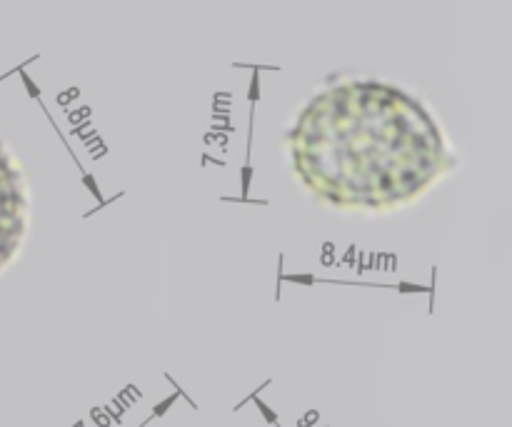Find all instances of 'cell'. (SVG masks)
I'll use <instances>...</instances> for the list:
<instances>
[{"instance_id": "cell-1", "label": "cell", "mask_w": 512, "mask_h": 427, "mask_svg": "<svg viewBox=\"0 0 512 427\" xmlns=\"http://www.w3.org/2000/svg\"><path fill=\"white\" fill-rule=\"evenodd\" d=\"M288 155L310 198L353 215L408 208L458 165L443 125L415 95L368 78L315 93L290 130Z\"/></svg>"}, {"instance_id": "cell-2", "label": "cell", "mask_w": 512, "mask_h": 427, "mask_svg": "<svg viewBox=\"0 0 512 427\" xmlns=\"http://www.w3.org/2000/svg\"><path fill=\"white\" fill-rule=\"evenodd\" d=\"M30 225V193L13 150L0 140V273L18 258Z\"/></svg>"}]
</instances>
